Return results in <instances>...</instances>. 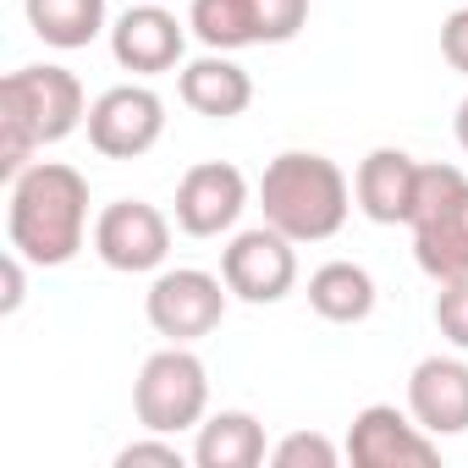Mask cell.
<instances>
[{"label":"cell","instance_id":"6da1fadb","mask_svg":"<svg viewBox=\"0 0 468 468\" xmlns=\"http://www.w3.org/2000/svg\"><path fill=\"white\" fill-rule=\"evenodd\" d=\"M94 238L89 226V182L78 165L67 160H34L28 171H17L6 182V243L39 265V271H61L83 254V243Z\"/></svg>","mask_w":468,"mask_h":468},{"label":"cell","instance_id":"7a4b0ae2","mask_svg":"<svg viewBox=\"0 0 468 468\" xmlns=\"http://www.w3.org/2000/svg\"><path fill=\"white\" fill-rule=\"evenodd\" d=\"M89 122V94L67 67H17L0 83V176L34 165L39 149L72 138Z\"/></svg>","mask_w":468,"mask_h":468},{"label":"cell","instance_id":"3957f363","mask_svg":"<svg viewBox=\"0 0 468 468\" xmlns=\"http://www.w3.org/2000/svg\"><path fill=\"white\" fill-rule=\"evenodd\" d=\"M260 209L292 243H331L353 215V182L320 149H282L260 176Z\"/></svg>","mask_w":468,"mask_h":468},{"label":"cell","instance_id":"277c9868","mask_svg":"<svg viewBox=\"0 0 468 468\" xmlns=\"http://www.w3.org/2000/svg\"><path fill=\"white\" fill-rule=\"evenodd\" d=\"M408 231H413V260L435 287L468 276V176L457 165H419Z\"/></svg>","mask_w":468,"mask_h":468},{"label":"cell","instance_id":"5b68a950","mask_svg":"<svg viewBox=\"0 0 468 468\" xmlns=\"http://www.w3.org/2000/svg\"><path fill=\"white\" fill-rule=\"evenodd\" d=\"M133 413L154 435L198 430L204 413H209V369H204V358L193 347H182V342L149 353L138 380H133Z\"/></svg>","mask_w":468,"mask_h":468},{"label":"cell","instance_id":"8992f818","mask_svg":"<svg viewBox=\"0 0 468 468\" xmlns=\"http://www.w3.org/2000/svg\"><path fill=\"white\" fill-rule=\"evenodd\" d=\"M309 23V0H193L187 28L204 50H254L292 45Z\"/></svg>","mask_w":468,"mask_h":468},{"label":"cell","instance_id":"52a82bcc","mask_svg":"<svg viewBox=\"0 0 468 468\" xmlns=\"http://www.w3.org/2000/svg\"><path fill=\"white\" fill-rule=\"evenodd\" d=\"M226 303H231L226 276H209V271H193V265L160 271V276L149 282V292H144V314H149L154 336L182 342V347L204 342V336L226 320Z\"/></svg>","mask_w":468,"mask_h":468},{"label":"cell","instance_id":"ba28073f","mask_svg":"<svg viewBox=\"0 0 468 468\" xmlns=\"http://www.w3.org/2000/svg\"><path fill=\"white\" fill-rule=\"evenodd\" d=\"M220 276H226L238 303H254V309L282 303L298 287V243L287 231H276L271 220L249 226V231H231V243L220 249Z\"/></svg>","mask_w":468,"mask_h":468},{"label":"cell","instance_id":"9c48e42d","mask_svg":"<svg viewBox=\"0 0 468 468\" xmlns=\"http://www.w3.org/2000/svg\"><path fill=\"white\" fill-rule=\"evenodd\" d=\"M94 254L116 276H149L171 254V220L149 198H116L94 215Z\"/></svg>","mask_w":468,"mask_h":468},{"label":"cell","instance_id":"30bf717a","mask_svg":"<svg viewBox=\"0 0 468 468\" xmlns=\"http://www.w3.org/2000/svg\"><path fill=\"white\" fill-rule=\"evenodd\" d=\"M89 144L105 160H138L165 133V100L149 83H116L100 100H89Z\"/></svg>","mask_w":468,"mask_h":468},{"label":"cell","instance_id":"8fae6325","mask_svg":"<svg viewBox=\"0 0 468 468\" xmlns=\"http://www.w3.org/2000/svg\"><path fill=\"white\" fill-rule=\"evenodd\" d=\"M347 457L358 468H430V463H441V441L397 402H369L353 413Z\"/></svg>","mask_w":468,"mask_h":468},{"label":"cell","instance_id":"7c38bea8","mask_svg":"<svg viewBox=\"0 0 468 468\" xmlns=\"http://www.w3.org/2000/svg\"><path fill=\"white\" fill-rule=\"evenodd\" d=\"M249 209V176L231 160H198L176 182V226L187 238H226Z\"/></svg>","mask_w":468,"mask_h":468},{"label":"cell","instance_id":"4fadbf2b","mask_svg":"<svg viewBox=\"0 0 468 468\" xmlns=\"http://www.w3.org/2000/svg\"><path fill=\"white\" fill-rule=\"evenodd\" d=\"M187 23L165 6H154V0H144V6H127L116 23H111V56L122 72L133 78H160L171 67H182L187 56Z\"/></svg>","mask_w":468,"mask_h":468},{"label":"cell","instance_id":"5bb4252c","mask_svg":"<svg viewBox=\"0 0 468 468\" xmlns=\"http://www.w3.org/2000/svg\"><path fill=\"white\" fill-rule=\"evenodd\" d=\"M408 413L435 435H463L468 430V364L452 353H430L408 375Z\"/></svg>","mask_w":468,"mask_h":468},{"label":"cell","instance_id":"9a60e30c","mask_svg":"<svg viewBox=\"0 0 468 468\" xmlns=\"http://www.w3.org/2000/svg\"><path fill=\"white\" fill-rule=\"evenodd\" d=\"M413 193H419V160L408 149H369L353 171V204L375 220V226H408L413 215Z\"/></svg>","mask_w":468,"mask_h":468},{"label":"cell","instance_id":"2e32d148","mask_svg":"<svg viewBox=\"0 0 468 468\" xmlns=\"http://www.w3.org/2000/svg\"><path fill=\"white\" fill-rule=\"evenodd\" d=\"M176 94L193 116H209V122H238L249 105H254V78L231 61L226 50H204L193 61H182L176 72Z\"/></svg>","mask_w":468,"mask_h":468},{"label":"cell","instance_id":"e0dca14e","mask_svg":"<svg viewBox=\"0 0 468 468\" xmlns=\"http://www.w3.org/2000/svg\"><path fill=\"white\" fill-rule=\"evenodd\" d=\"M271 457L265 446V424L249 408H220L204 413L198 435H193V463L198 468H260Z\"/></svg>","mask_w":468,"mask_h":468},{"label":"cell","instance_id":"ac0fdd59","mask_svg":"<svg viewBox=\"0 0 468 468\" xmlns=\"http://www.w3.org/2000/svg\"><path fill=\"white\" fill-rule=\"evenodd\" d=\"M309 309L325 325H364L375 314V276L353 260H325L309 276Z\"/></svg>","mask_w":468,"mask_h":468},{"label":"cell","instance_id":"d6986e66","mask_svg":"<svg viewBox=\"0 0 468 468\" xmlns=\"http://www.w3.org/2000/svg\"><path fill=\"white\" fill-rule=\"evenodd\" d=\"M23 12L50 50H89L100 34H111L105 0H23Z\"/></svg>","mask_w":468,"mask_h":468},{"label":"cell","instance_id":"ffe728a7","mask_svg":"<svg viewBox=\"0 0 468 468\" xmlns=\"http://www.w3.org/2000/svg\"><path fill=\"white\" fill-rule=\"evenodd\" d=\"M271 463H276V468H336L342 452H336V441L320 435V430H292V435H282V441L271 446Z\"/></svg>","mask_w":468,"mask_h":468},{"label":"cell","instance_id":"44dd1931","mask_svg":"<svg viewBox=\"0 0 468 468\" xmlns=\"http://www.w3.org/2000/svg\"><path fill=\"white\" fill-rule=\"evenodd\" d=\"M435 331L457 353H468V276L463 282H441V292H435Z\"/></svg>","mask_w":468,"mask_h":468},{"label":"cell","instance_id":"7402d4cb","mask_svg":"<svg viewBox=\"0 0 468 468\" xmlns=\"http://www.w3.org/2000/svg\"><path fill=\"white\" fill-rule=\"evenodd\" d=\"M144 463H160V468H182L187 463V452L171 441V435H144V441H127L122 452H116V468H144Z\"/></svg>","mask_w":468,"mask_h":468},{"label":"cell","instance_id":"603a6c76","mask_svg":"<svg viewBox=\"0 0 468 468\" xmlns=\"http://www.w3.org/2000/svg\"><path fill=\"white\" fill-rule=\"evenodd\" d=\"M441 56H446L452 72L468 78V6H457V12L441 23Z\"/></svg>","mask_w":468,"mask_h":468},{"label":"cell","instance_id":"cb8c5ba5","mask_svg":"<svg viewBox=\"0 0 468 468\" xmlns=\"http://www.w3.org/2000/svg\"><path fill=\"white\" fill-rule=\"evenodd\" d=\"M23 292H28V260L17 249H6V298H0V314H17Z\"/></svg>","mask_w":468,"mask_h":468},{"label":"cell","instance_id":"d4e9b609","mask_svg":"<svg viewBox=\"0 0 468 468\" xmlns=\"http://www.w3.org/2000/svg\"><path fill=\"white\" fill-rule=\"evenodd\" d=\"M452 127H457V149L468 154V94H463V105H457V122H452Z\"/></svg>","mask_w":468,"mask_h":468}]
</instances>
